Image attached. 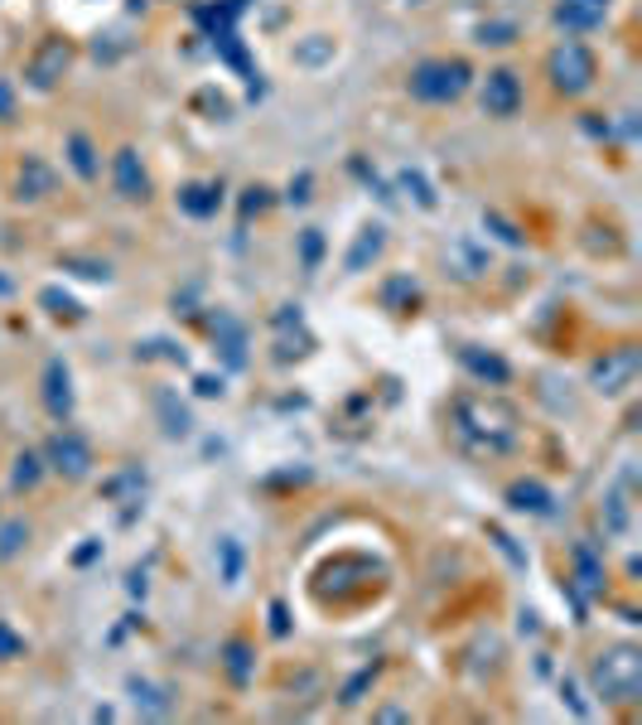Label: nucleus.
<instances>
[{
  "label": "nucleus",
  "instance_id": "f257e3e1",
  "mask_svg": "<svg viewBox=\"0 0 642 725\" xmlns=\"http://www.w3.org/2000/svg\"><path fill=\"white\" fill-rule=\"evenodd\" d=\"M459 88H464V64H420L410 72V92L430 97V102L459 97Z\"/></svg>",
  "mask_w": 642,
  "mask_h": 725
}]
</instances>
